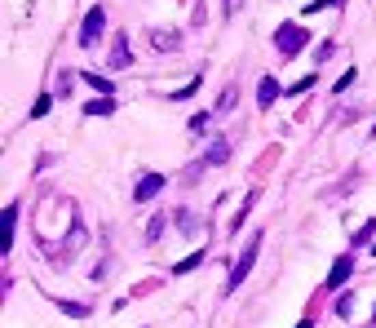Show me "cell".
Returning <instances> with one entry per match:
<instances>
[{"label": "cell", "instance_id": "obj_1", "mask_svg": "<svg viewBox=\"0 0 376 328\" xmlns=\"http://www.w3.org/2000/svg\"><path fill=\"white\" fill-rule=\"evenodd\" d=\"M102 27H107V14H102V9L93 5L89 14H84V27H80V49H93V45H98Z\"/></svg>", "mask_w": 376, "mask_h": 328}, {"label": "cell", "instance_id": "obj_2", "mask_svg": "<svg viewBox=\"0 0 376 328\" xmlns=\"http://www.w3.org/2000/svg\"><path fill=\"white\" fill-rule=\"evenodd\" d=\"M306 40H310V36H306V27H293V23L275 31V49H279V53H297Z\"/></svg>", "mask_w": 376, "mask_h": 328}, {"label": "cell", "instance_id": "obj_3", "mask_svg": "<svg viewBox=\"0 0 376 328\" xmlns=\"http://www.w3.org/2000/svg\"><path fill=\"white\" fill-rule=\"evenodd\" d=\"M257 253H261V236L239 253V262H234V270H230V288H239L243 279H248V270H252V262H257Z\"/></svg>", "mask_w": 376, "mask_h": 328}, {"label": "cell", "instance_id": "obj_4", "mask_svg": "<svg viewBox=\"0 0 376 328\" xmlns=\"http://www.w3.org/2000/svg\"><path fill=\"white\" fill-rule=\"evenodd\" d=\"M350 270H354V257H336L332 270H327V288H341L350 279Z\"/></svg>", "mask_w": 376, "mask_h": 328}, {"label": "cell", "instance_id": "obj_5", "mask_svg": "<svg viewBox=\"0 0 376 328\" xmlns=\"http://www.w3.org/2000/svg\"><path fill=\"white\" fill-rule=\"evenodd\" d=\"M111 67H116V71H124L129 67V62H133V58H129V40H124V31H116V45H111Z\"/></svg>", "mask_w": 376, "mask_h": 328}, {"label": "cell", "instance_id": "obj_6", "mask_svg": "<svg viewBox=\"0 0 376 328\" xmlns=\"http://www.w3.org/2000/svg\"><path fill=\"white\" fill-rule=\"evenodd\" d=\"M159 186H164V177H159V173H146L142 177V182H137V195H133V200H150V195H159Z\"/></svg>", "mask_w": 376, "mask_h": 328}, {"label": "cell", "instance_id": "obj_7", "mask_svg": "<svg viewBox=\"0 0 376 328\" xmlns=\"http://www.w3.org/2000/svg\"><path fill=\"white\" fill-rule=\"evenodd\" d=\"M275 98H279V84L270 80V76H261V84H257V102H261V107H270Z\"/></svg>", "mask_w": 376, "mask_h": 328}, {"label": "cell", "instance_id": "obj_8", "mask_svg": "<svg viewBox=\"0 0 376 328\" xmlns=\"http://www.w3.org/2000/svg\"><path fill=\"white\" fill-rule=\"evenodd\" d=\"M14 218H18V209L9 204V209H5V218H0V231H5V240H0V244H5V253H9V244H14Z\"/></svg>", "mask_w": 376, "mask_h": 328}, {"label": "cell", "instance_id": "obj_9", "mask_svg": "<svg viewBox=\"0 0 376 328\" xmlns=\"http://www.w3.org/2000/svg\"><path fill=\"white\" fill-rule=\"evenodd\" d=\"M177 40H182L177 31H150V45H155V49H177Z\"/></svg>", "mask_w": 376, "mask_h": 328}, {"label": "cell", "instance_id": "obj_10", "mask_svg": "<svg viewBox=\"0 0 376 328\" xmlns=\"http://www.w3.org/2000/svg\"><path fill=\"white\" fill-rule=\"evenodd\" d=\"M111 111H116V98H98L84 107V116H111Z\"/></svg>", "mask_w": 376, "mask_h": 328}, {"label": "cell", "instance_id": "obj_11", "mask_svg": "<svg viewBox=\"0 0 376 328\" xmlns=\"http://www.w3.org/2000/svg\"><path fill=\"white\" fill-rule=\"evenodd\" d=\"M200 262H204V253H191V257H182V262H177V275H186V270H195V266H200Z\"/></svg>", "mask_w": 376, "mask_h": 328}, {"label": "cell", "instance_id": "obj_12", "mask_svg": "<svg viewBox=\"0 0 376 328\" xmlns=\"http://www.w3.org/2000/svg\"><path fill=\"white\" fill-rule=\"evenodd\" d=\"M226 155H230V142H217V147H213V151H209V160H204V164H221Z\"/></svg>", "mask_w": 376, "mask_h": 328}, {"label": "cell", "instance_id": "obj_13", "mask_svg": "<svg viewBox=\"0 0 376 328\" xmlns=\"http://www.w3.org/2000/svg\"><path fill=\"white\" fill-rule=\"evenodd\" d=\"M49 107H53V98H49V93H44V98H36V107H31V120L49 116Z\"/></svg>", "mask_w": 376, "mask_h": 328}, {"label": "cell", "instance_id": "obj_14", "mask_svg": "<svg viewBox=\"0 0 376 328\" xmlns=\"http://www.w3.org/2000/svg\"><path fill=\"white\" fill-rule=\"evenodd\" d=\"M177 227H182V231H200V218H195V213H177Z\"/></svg>", "mask_w": 376, "mask_h": 328}, {"label": "cell", "instance_id": "obj_15", "mask_svg": "<svg viewBox=\"0 0 376 328\" xmlns=\"http://www.w3.org/2000/svg\"><path fill=\"white\" fill-rule=\"evenodd\" d=\"M62 306V311H67V315H80V320H84V315H89V306H80V302H58Z\"/></svg>", "mask_w": 376, "mask_h": 328}, {"label": "cell", "instance_id": "obj_16", "mask_svg": "<svg viewBox=\"0 0 376 328\" xmlns=\"http://www.w3.org/2000/svg\"><path fill=\"white\" fill-rule=\"evenodd\" d=\"M159 231H164V218H150V227H146V236H150V240H159Z\"/></svg>", "mask_w": 376, "mask_h": 328}, {"label": "cell", "instance_id": "obj_17", "mask_svg": "<svg viewBox=\"0 0 376 328\" xmlns=\"http://www.w3.org/2000/svg\"><path fill=\"white\" fill-rule=\"evenodd\" d=\"M234 9H239V0H226V14H234Z\"/></svg>", "mask_w": 376, "mask_h": 328}, {"label": "cell", "instance_id": "obj_18", "mask_svg": "<svg viewBox=\"0 0 376 328\" xmlns=\"http://www.w3.org/2000/svg\"><path fill=\"white\" fill-rule=\"evenodd\" d=\"M297 328H314V324H310V320H301V324H297Z\"/></svg>", "mask_w": 376, "mask_h": 328}]
</instances>
